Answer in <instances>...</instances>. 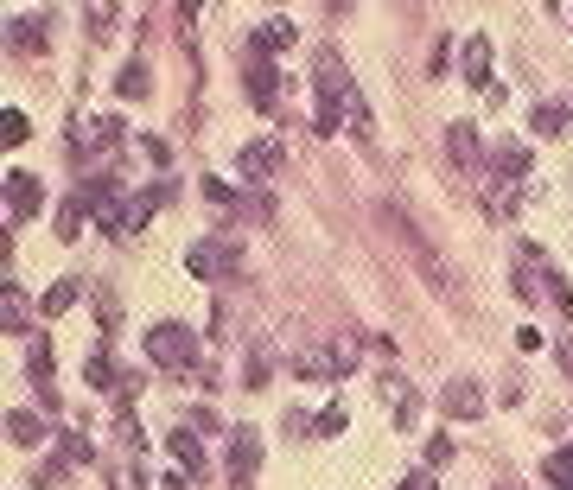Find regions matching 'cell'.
Wrapping results in <instances>:
<instances>
[{
  "label": "cell",
  "mask_w": 573,
  "mask_h": 490,
  "mask_svg": "<svg viewBox=\"0 0 573 490\" xmlns=\"http://www.w3.org/2000/svg\"><path fill=\"white\" fill-rule=\"evenodd\" d=\"M312 96H319V115H312V128L319 134H338V128H351V109H357V83H351V70H344L338 51H319V64H312Z\"/></svg>",
  "instance_id": "obj_1"
},
{
  "label": "cell",
  "mask_w": 573,
  "mask_h": 490,
  "mask_svg": "<svg viewBox=\"0 0 573 490\" xmlns=\"http://www.w3.org/2000/svg\"><path fill=\"white\" fill-rule=\"evenodd\" d=\"M523 185H529V153L516 147V140H503L491 153V172H484V210L510 223L516 204H523Z\"/></svg>",
  "instance_id": "obj_2"
},
{
  "label": "cell",
  "mask_w": 573,
  "mask_h": 490,
  "mask_svg": "<svg viewBox=\"0 0 573 490\" xmlns=\"http://www.w3.org/2000/svg\"><path fill=\"white\" fill-rule=\"evenodd\" d=\"M147 357L160 363V370H191V363H198V338H191L179 319H166V325L147 331Z\"/></svg>",
  "instance_id": "obj_3"
},
{
  "label": "cell",
  "mask_w": 573,
  "mask_h": 490,
  "mask_svg": "<svg viewBox=\"0 0 573 490\" xmlns=\"http://www.w3.org/2000/svg\"><path fill=\"white\" fill-rule=\"evenodd\" d=\"M236 242L230 236H204V242H191L185 249V268L198 274V280H223V274H236Z\"/></svg>",
  "instance_id": "obj_4"
},
{
  "label": "cell",
  "mask_w": 573,
  "mask_h": 490,
  "mask_svg": "<svg viewBox=\"0 0 573 490\" xmlns=\"http://www.w3.org/2000/svg\"><path fill=\"white\" fill-rule=\"evenodd\" d=\"M281 166H287V140L281 134H262V140H249V147H236V172H242V179H255V185L274 179Z\"/></svg>",
  "instance_id": "obj_5"
},
{
  "label": "cell",
  "mask_w": 573,
  "mask_h": 490,
  "mask_svg": "<svg viewBox=\"0 0 573 490\" xmlns=\"http://www.w3.org/2000/svg\"><path fill=\"white\" fill-rule=\"evenodd\" d=\"M121 121L115 115H90V121H71V134H64V147L77 153V160H90V153H102V147H121Z\"/></svg>",
  "instance_id": "obj_6"
},
{
  "label": "cell",
  "mask_w": 573,
  "mask_h": 490,
  "mask_svg": "<svg viewBox=\"0 0 573 490\" xmlns=\"http://www.w3.org/2000/svg\"><path fill=\"white\" fill-rule=\"evenodd\" d=\"M242 90H249V102H255L262 115H274V109L287 102V77H281L274 64H249V70H242Z\"/></svg>",
  "instance_id": "obj_7"
},
{
  "label": "cell",
  "mask_w": 573,
  "mask_h": 490,
  "mask_svg": "<svg viewBox=\"0 0 573 490\" xmlns=\"http://www.w3.org/2000/svg\"><path fill=\"white\" fill-rule=\"evenodd\" d=\"M255 471H262V433H255V427H230V478H236V490H249Z\"/></svg>",
  "instance_id": "obj_8"
},
{
  "label": "cell",
  "mask_w": 573,
  "mask_h": 490,
  "mask_svg": "<svg viewBox=\"0 0 573 490\" xmlns=\"http://www.w3.org/2000/svg\"><path fill=\"white\" fill-rule=\"evenodd\" d=\"M446 160H453V172H484L478 121H453V128H446Z\"/></svg>",
  "instance_id": "obj_9"
},
{
  "label": "cell",
  "mask_w": 573,
  "mask_h": 490,
  "mask_svg": "<svg viewBox=\"0 0 573 490\" xmlns=\"http://www.w3.org/2000/svg\"><path fill=\"white\" fill-rule=\"evenodd\" d=\"M293 39H300V32H293V20H281V13H274V20L255 26V39H249V64H274Z\"/></svg>",
  "instance_id": "obj_10"
},
{
  "label": "cell",
  "mask_w": 573,
  "mask_h": 490,
  "mask_svg": "<svg viewBox=\"0 0 573 490\" xmlns=\"http://www.w3.org/2000/svg\"><path fill=\"white\" fill-rule=\"evenodd\" d=\"M440 414H446V420H478V414H484V389H478L472 376H453V382L440 389Z\"/></svg>",
  "instance_id": "obj_11"
},
{
  "label": "cell",
  "mask_w": 573,
  "mask_h": 490,
  "mask_svg": "<svg viewBox=\"0 0 573 490\" xmlns=\"http://www.w3.org/2000/svg\"><path fill=\"white\" fill-rule=\"evenodd\" d=\"M39 204H45V185L32 172H7V217L26 223V217H39Z\"/></svg>",
  "instance_id": "obj_12"
},
{
  "label": "cell",
  "mask_w": 573,
  "mask_h": 490,
  "mask_svg": "<svg viewBox=\"0 0 573 490\" xmlns=\"http://www.w3.org/2000/svg\"><path fill=\"white\" fill-rule=\"evenodd\" d=\"M268 382H274V344L255 338L249 344V363H242V389H268Z\"/></svg>",
  "instance_id": "obj_13"
},
{
  "label": "cell",
  "mask_w": 573,
  "mask_h": 490,
  "mask_svg": "<svg viewBox=\"0 0 573 490\" xmlns=\"http://www.w3.org/2000/svg\"><path fill=\"white\" fill-rule=\"evenodd\" d=\"M7 45H13V51H45V13H13Z\"/></svg>",
  "instance_id": "obj_14"
},
{
  "label": "cell",
  "mask_w": 573,
  "mask_h": 490,
  "mask_svg": "<svg viewBox=\"0 0 573 490\" xmlns=\"http://www.w3.org/2000/svg\"><path fill=\"white\" fill-rule=\"evenodd\" d=\"M45 433H51V427H45L32 408H13V414H7V440H13V446L32 452V446H45Z\"/></svg>",
  "instance_id": "obj_15"
},
{
  "label": "cell",
  "mask_w": 573,
  "mask_h": 490,
  "mask_svg": "<svg viewBox=\"0 0 573 490\" xmlns=\"http://www.w3.org/2000/svg\"><path fill=\"white\" fill-rule=\"evenodd\" d=\"M535 134H542V140H561L567 128H573V109H567V102H535Z\"/></svg>",
  "instance_id": "obj_16"
},
{
  "label": "cell",
  "mask_w": 573,
  "mask_h": 490,
  "mask_svg": "<svg viewBox=\"0 0 573 490\" xmlns=\"http://www.w3.org/2000/svg\"><path fill=\"white\" fill-rule=\"evenodd\" d=\"M26 370H32V382H39V395H45V408H51V401H58V382H51V344L45 338H32Z\"/></svg>",
  "instance_id": "obj_17"
},
{
  "label": "cell",
  "mask_w": 573,
  "mask_h": 490,
  "mask_svg": "<svg viewBox=\"0 0 573 490\" xmlns=\"http://www.w3.org/2000/svg\"><path fill=\"white\" fill-rule=\"evenodd\" d=\"M0 331H7V338H26V300H20V280H7V287H0Z\"/></svg>",
  "instance_id": "obj_18"
},
{
  "label": "cell",
  "mask_w": 573,
  "mask_h": 490,
  "mask_svg": "<svg viewBox=\"0 0 573 490\" xmlns=\"http://www.w3.org/2000/svg\"><path fill=\"white\" fill-rule=\"evenodd\" d=\"M166 452H172L185 471H204V446H198V433H191V427H172V433H166Z\"/></svg>",
  "instance_id": "obj_19"
},
{
  "label": "cell",
  "mask_w": 573,
  "mask_h": 490,
  "mask_svg": "<svg viewBox=\"0 0 573 490\" xmlns=\"http://www.w3.org/2000/svg\"><path fill=\"white\" fill-rule=\"evenodd\" d=\"M465 83H472V90L491 83V39H465Z\"/></svg>",
  "instance_id": "obj_20"
},
{
  "label": "cell",
  "mask_w": 573,
  "mask_h": 490,
  "mask_svg": "<svg viewBox=\"0 0 573 490\" xmlns=\"http://www.w3.org/2000/svg\"><path fill=\"white\" fill-rule=\"evenodd\" d=\"M83 382H90V389H115V395H121V382H128V370H115V363H109V350H96V357L83 363Z\"/></svg>",
  "instance_id": "obj_21"
},
{
  "label": "cell",
  "mask_w": 573,
  "mask_h": 490,
  "mask_svg": "<svg viewBox=\"0 0 573 490\" xmlns=\"http://www.w3.org/2000/svg\"><path fill=\"white\" fill-rule=\"evenodd\" d=\"M147 90H153V77H147V64L134 58V64H128V70H121V77H115V96H121V102H141Z\"/></svg>",
  "instance_id": "obj_22"
},
{
  "label": "cell",
  "mask_w": 573,
  "mask_h": 490,
  "mask_svg": "<svg viewBox=\"0 0 573 490\" xmlns=\"http://www.w3.org/2000/svg\"><path fill=\"white\" fill-rule=\"evenodd\" d=\"M83 223H90V210H83V204H77V191H71V198L58 204V223H51V230H58V242H77Z\"/></svg>",
  "instance_id": "obj_23"
},
{
  "label": "cell",
  "mask_w": 573,
  "mask_h": 490,
  "mask_svg": "<svg viewBox=\"0 0 573 490\" xmlns=\"http://www.w3.org/2000/svg\"><path fill=\"white\" fill-rule=\"evenodd\" d=\"M357 350H363V344L351 338V331H338V338L325 344V357H332V370H338V376H351V370H357Z\"/></svg>",
  "instance_id": "obj_24"
},
{
  "label": "cell",
  "mask_w": 573,
  "mask_h": 490,
  "mask_svg": "<svg viewBox=\"0 0 573 490\" xmlns=\"http://www.w3.org/2000/svg\"><path fill=\"white\" fill-rule=\"evenodd\" d=\"M542 478H548L554 490H573V446H561V452H548V465H542Z\"/></svg>",
  "instance_id": "obj_25"
},
{
  "label": "cell",
  "mask_w": 573,
  "mask_h": 490,
  "mask_svg": "<svg viewBox=\"0 0 573 490\" xmlns=\"http://www.w3.org/2000/svg\"><path fill=\"white\" fill-rule=\"evenodd\" d=\"M71 306H77V280H58V287H45V300H39L45 319H58V312H71Z\"/></svg>",
  "instance_id": "obj_26"
},
{
  "label": "cell",
  "mask_w": 573,
  "mask_h": 490,
  "mask_svg": "<svg viewBox=\"0 0 573 490\" xmlns=\"http://www.w3.org/2000/svg\"><path fill=\"white\" fill-rule=\"evenodd\" d=\"M293 370H300V382H332V376H338L325 350H306V357H293Z\"/></svg>",
  "instance_id": "obj_27"
},
{
  "label": "cell",
  "mask_w": 573,
  "mask_h": 490,
  "mask_svg": "<svg viewBox=\"0 0 573 490\" xmlns=\"http://www.w3.org/2000/svg\"><path fill=\"white\" fill-rule=\"evenodd\" d=\"M58 459H64V465H90V440H83L77 427H64V433H58Z\"/></svg>",
  "instance_id": "obj_28"
},
{
  "label": "cell",
  "mask_w": 573,
  "mask_h": 490,
  "mask_svg": "<svg viewBox=\"0 0 573 490\" xmlns=\"http://www.w3.org/2000/svg\"><path fill=\"white\" fill-rule=\"evenodd\" d=\"M26 134H32V121H26V109H0V140H7V147H20Z\"/></svg>",
  "instance_id": "obj_29"
},
{
  "label": "cell",
  "mask_w": 573,
  "mask_h": 490,
  "mask_svg": "<svg viewBox=\"0 0 573 490\" xmlns=\"http://www.w3.org/2000/svg\"><path fill=\"white\" fill-rule=\"evenodd\" d=\"M344 427H351V414H344V408H338V401H332V408H325L319 420H312V433H325V440H338V433H344Z\"/></svg>",
  "instance_id": "obj_30"
},
{
  "label": "cell",
  "mask_w": 573,
  "mask_h": 490,
  "mask_svg": "<svg viewBox=\"0 0 573 490\" xmlns=\"http://www.w3.org/2000/svg\"><path fill=\"white\" fill-rule=\"evenodd\" d=\"M204 198H211V204H230V210L242 204V198H236V191H230V185H223V179H204Z\"/></svg>",
  "instance_id": "obj_31"
},
{
  "label": "cell",
  "mask_w": 573,
  "mask_h": 490,
  "mask_svg": "<svg viewBox=\"0 0 573 490\" xmlns=\"http://www.w3.org/2000/svg\"><path fill=\"white\" fill-rule=\"evenodd\" d=\"M446 459H453V440H446V433H433V440H427V465H446Z\"/></svg>",
  "instance_id": "obj_32"
},
{
  "label": "cell",
  "mask_w": 573,
  "mask_h": 490,
  "mask_svg": "<svg viewBox=\"0 0 573 490\" xmlns=\"http://www.w3.org/2000/svg\"><path fill=\"white\" fill-rule=\"evenodd\" d=\"M109 26H115V7H90V32H96V39H109Z\"/></svg>",
  "instance_id": "obj_33"
},
{
  "label": "cell",
  "mask_w": 573,
  "mask_h": 490,
  "mask_svg": "<svg viewBox=\"0 0 573 490\" xmlns=\"http://www.w3.org/2000/svg\"><path fill=\"white\" fill-rule=\"evenodd\" d=\"M141 153H147L153 166H172V147H166V140H141Z\"/></svg>",
  "instance_id": "obj_34"
},
{
  "label": "cell",
  "mask_w": 573,
  "mask_h": 490,
  "mask_svg": "<svg viewBox=\"0 0 573 490\" xmlns=\"http://www.w3.org/2000/svg\"><path fill=\"white\" fill-rule=\"evenodd\" d=\"M395 490H433V478H427V471H414V478H402Z\"/></svg>",
  "instance_id": "obj_35"
},
{
  "label": "cell",
  "mask_w": 573,
  "mask_h": 490,
  "mask_svg": "<svg viewBox=\"0 0 573 490\" xmlns=\"http://www.w3.org/2000/svg\"><path fill=\"white\" fill-rule=\"evenodd\" d=\"M561 357H567V370H573V344H567V350H561Z\"/></svg>",
  "instance_id": "obj_36"
}]
</instances>
